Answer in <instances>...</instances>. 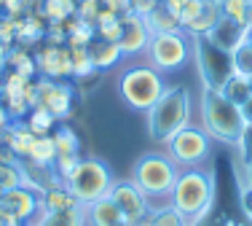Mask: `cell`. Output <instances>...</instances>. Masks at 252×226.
Here are the masks:
<instances>
[{
	"label": "cell",
	"instance_id": "5",
	"mask_svg": "<svg viewBox=\"0 0 252 226\" xmlns=\"http://www.w3.org/2000/svg\"><path fill=\"white\" fill-rule=\"evenodd\" d=\"M166 92L164 75L153 65H131L118 75V94L131 111H151L156 100Z\"/></svg>",
	"mask_w": 252,
	"mask_h": 226
},
{
	"label": "cell",
	"instance_id": "15",
	"mask_svg": "<svg viewBox=\"0 0 252 226\" xmlns=\"http://www.w3.org/2000/svg\"><path fill=\"white\" fill-rule=\"evenodd\" d=\"M250 33H252V25H239V22H233V19L220 16V22L215 25V30L207 35V38L212 40V43H218L220 49H225V51L233 54L236 46H242V43L250 40Z\"/></svg>",
	"mask_w": 252,
	"mask_h": 226
},
{
	"label": "cell",
	"instance_id": "46",
	"mask_svg": "<svg viewBox=\"0 0 252 226\" xmlns=\"http://www.w3.org/2000/svg\"><path fill=\"white\" fill-rule=\"evenodd\" d=\"M25 5H27V14H40L43 0H25Z\"/></svg>",
	"mask_w": 252,
	"mask_h": 226
},
{
	"label": "cell",
	"instance_id": "27",
	"mask_svg": "<svg viewBox=\"0 0 252 226\" xmlns=\"http://www.w3.org/2000/svg\"><path fill=\"white\" fill-rule=\"evenodd\" d=\"M148 27H151L153 35H158V33H180V30H183V25L177 22V16H172L169 11L164 8V3H158L156 11L148 16Z\"/></svg>",
	"mask_w": 252,
	"mask_h": 226
},
{
	"label": "cell",
	"instance_id": "29",
	"mask_svg": "<svg viewBox=\"0 0 252 226\" xmlns=\"http://www.w3.org/2000/svg\"><path fill=\"white\" fill-rule=\"evenodd\" d=\"M51 138H54V146H57V153H81V138L67 124H57Z\"/></svg>",
	"mask_w": 252,
	"mask_h": 226
},
{
	"label": "cell",
	"instance_id": "39",
	"mask_svg": "<svg viewBox=\"0 0 252 226\" xmlns=\"http://www.w3.org/2000/svg\"><path fill=\"white\" fill-rule=\"evenodd\" d=\"M97 38L110 40V43H118V38H121V19H113V22H105V25H97Z\"/></svg>",
	"mask_w": 252,
	"mask_h": 226
},
{
	"label": "cell",
	"instance_id": "14",
	"mask_svg": "<svg viewBox=\"0 0 252 226\" xmlns=\"http://www.w3.org/2000/svg\"><path fill=\"white\" fill-rule=\"evenodd\" d=\"M0 199H3V205L8 207L11 213H14V218L19 224H27L30 218L40 210V194L30 186H19V188H14V191H5V194H0Z\"/></svg>",
	"mask_w": 252,
	"mask_h": 226
},
{
	"label": "cell",
	"instance_id": "3",
	"mask_svg": "<svg viewBox=\"0 0 252 226\" xmlns=\"http://www.w3.org/2000/svg\"><path fill=\"white\" fill-rule=\"evenodd\" d=\"M172 207L177 213H183L185 221L190 226L199 224L209 210H212V202H215V178L212 172L193 167V170H180L175 188L169 194Z\"/></svg>",
	"mask_w": 252,
	"mask_h": 226
},
{
	"label": "cell",
	"instance_id": "19",
	"mask_svg": "<svg viewBox=\"0 0 252 226\" xmlns=\"http://www.w3.org/2000/svg\"><path fill=\"white\" fill-rule=\"evenodd\" d=\"M89 57H92L94 70H107V68H116V65L121 62L124 51H121V46H118V43L94 38L92 43H89Z\"/></svg>",
	"mask_w": 252,
	"mask_h": 226
},
{
	"label": "cell",
	"instance_id": "30",
	"mask_svg": "<svg viewBox=\"0 0 252 226\" xmlns=\"http://www.w3.org/2000/svg\"><path fill=\"white\" fill-rule=\"evenodd\" d=\"M220 14L225 19H233L239 25H250V11H252V0H220Z\"/></svg>",
	"mask_w": 252,
	"mask_h": 226
},
{
	"label": "cell",
	"instance_id": "47",
	"mask_svg": "<svg viewBox=\"0 0 252 226\" xmlns=\"http://www.w3.org/2000/svg\"><path fill=\"white\" fill-rule=\"evenodd\" d=\"M242 113H244V121H247V127H252V94H250V100L242 105Z\"/></svg>",
	"mask_w": 252,
	"mask_h": 226
},
{
	"label": "cell",
	"instance_id": "4",
	"mask_svg": "<svg viewBox=\"0 0 252 226\" xmlns=\"http://www.w3.org/2000/svg\"><path fill=\"white\" fill-rule=\"evenodd\" d=\"M188 124H190V94L183 86H166V92L148 111V138L158 146H166Z\"/></svg>",
	"mask_w": 252,
	"mask_h": 226
},
{
	"label": "cell",
	"instance_id": "44",
	"mask_svg": "<svg viewBox=\"0 0 252 226\" xmlns=\"http://www.w3.org/2000/svg\"><path fill=\"white\" fill-rule=\"evenodd\" d=\"M185 3H188V0H164V8L169 11L172 16H177V22H180V14H183Z\"/></svg>",
	"mask_w": 252,
	"mask_h": 226
},
{
	"label": "cell",
	"instance_id": "12",
	"mask_svg": "<svg viewBox=\"0 0 252 226\" xmlns=\"http://www.w3.org/2000/svg\"><path fill=\"white\" fill-rule=\"evenodd\" d=\"M110 197L118 205L124 221H129L134 226L142 224V221H145V216L151 213V210H148V197L131 181H116V183H113V188H110Z\"/></svg>",
	"mask_w": 252,
	"mask_h": 226
},
{
	"label": "cell",
	"instance_id": "26",
	"mask_svg": "<svg viewBox=\"0 0 252 226\" xmlns=\"http://www.w3.org/2000/svg\"><path fill=\"white\" fill-rule=\"evenodd\" d=\"M64 27H67V46H89L94 38H97V27L81 22L78 16L67 19V22H64Z\"/></svg>",
	"mask_w": 252,
	"mask_h": 226
},
{
	"label": "cell",
	"instance_id": "9",
	"mask_svg": "<svg viewBox=\"0 0 252 226\" xmlns=\"http://www.w3.org/2000/svg\"><path fill=\"white\" fill-rule=\"evenodd\" d=\"M148 65H153L158 73H172L188 65L190 59V38L185 30L180 33H158L148 43Z\"/></svg>",
	"mask_w": 252,
	"mask_h": 226
},
{
	"label": "cell",
	"instance_id": "21",
	"mask_svg": "<svg viewBox=\"0 0 252 226\" xmlns=\"http://www.w3.org/2000/svg\"><path fill=\"white\" fill-rule=\"evenodd\" d=\"M5 68L19 73V75H25V78H38L35 54H30V49H25V46H11L8 57H5Z\"/></svg>",
	"mask_w": 252,
	"mask_h": 226
},
{
	"label": "cell",
	"instance_id": "50",
	"mask_svg": "<svg viewBox=\"0 0 252 226\" xmlns=\"http://www.w3.org/2000/svg\"><path fill=\"white\" fill-rule=\"evenodd\" d=\"M113 226H134V224H129V221H118V224H113Z\"/></svg>",
	"mask_w": 252,
	"mask_h": 226
},
{
	"label": "cell",
	"instance_id": "45",
	"mask_svg": "<svg viewBox=\"0 0 252 226\" xmlns=\"http://www.w3.org/2000/svg\"><path fill=\"white\" fill-rule=\"evenodd\" d=\"M11 113H8V108H5V103H3V97H0V132H3L5 127H11Z\"/></svg>",
	"mask_w": 252,
	"mask_h": 226
},
{
	"label": "cell",
	"instance_id": "53",
	"mask_svg": "<svg viewBox=\"0 0 252 226\" xmlns=\"http://www.w3.org/2000/svg\"><path fill=\"white\" fill-rule=\"evenodd\" d=\"M207 3H220V0H207Z\"/></svg>",
	"mask_w": 252,
	"mask_h": 226
},
{
	"label": "cell",
	"instance_id": "24",
	"mask_svg": "<svg viewBox=\"0 0 252 226\" xmlns=\"http://www.w3.org/2000/svg\"><path fill=\"white\" fill-rule=\"evenodd\" d=\"M54 159H57V146H54L51 135H40V138H35V146H32V151H30L27 162L38 164V167H49L51 170Z\"/></svg>",
	"mask_w": 252,
	"mask_h": 226
},
{
	"label": "cell",
	"instance_id": "16",
	"mask_svg": "<svg viewBox=\"0 0 252 226\" xmlns=\"http://www.w3.org/2000/svg\"><path fill=\"white\" fill-rule=\"evenodd\" d=\"M0 138H3V146L8 148L16 159H30V151H32L38 135L30 132V127L25 121H11V127H5L3 132H0Z\"/></svg>",
	"mask_w": 252,
	"mask_h": 226
},
{
	"label": "cell",
	"instance_id": "58",
	"mask_svg": "<svg viewBox=\"0 0 252 226\" xmlns=\"http://www.w3.org/2000/svg\"><path fill=\"white\" fill-rule=\"evenodd\" d=\"M158 3H164V0H158Z\"/></svg>",
	"mask_w": 252,
	"mask_h": 226
},
{
	"label": "cell",
	"instance_id": "54",
	"mask_svg": "<svg viewBox=\"0 0 252 226\" xmlns=\"http://www.w3.org/2000/svg\"><path fill=\"white\" fill-rule=\"evenodd\" d=\"M250 25H252V11H250Z\"/></svg>",
	"mask_w": 252,
	"mask_h": 226
},
{
	"label": "cell",
	"instance_id": "42",
	"mask_svg": "<svg viewBox=\"0 0 252 226\" xmlns=\"http://www.w3.org/2000/svg\"><path fill=\"white\" fill-rule=\"evenodd\" d=\"M156 5H158V0H131V14H137V16H151L153 11H156Z\"/></svg>",
	"mask_w": 252,
	"mask_h": 226
},
{
	"label": "cell",
	"instance_id": "2",
	"mask_svg": "<svg viewBox=\"0 0 252 226\" xmlns=\"http://www.w3.org/2000/svg\"><path fill=\"white\" fill-rule=\"evenodd\" d=\"M201 129L212 140L239 146L247 135L242 105L231 103L220 89H204L201 92Z\"/></svg>",
	"mask_w": 252,
	"mask_h": 226
},
{
	"label": "cell",
	"instance_id": "33",
	"mask_svg": "<svg viewBox=\"0 0 252 226\" xmlns=\"http://www.w3.org/2000/svg\"><path fill=\"white\" fill-rule=\"evenodd\" d=\"M81 153H57V159H54L51 164V172L54 178H57L59 183H67V178L75 172V167L81 164Z\"/></svg>",
	"mask_w": 252,
	"mask_h": 226
},
{
	"label": "cell",
	"instance_id": "31",
	"mask_svg": "<svg viewBox=\"0 0 252 226\" xmlns=\"http://www.w3.org/2000/svg\"><path fill=\"white\" fill-rule=\"evenodd\" d=\"M25 186V170H22V162L16 164H5L0 162V194L14 191V188Z\"/></svg>",
	"mask_w": 252,
	"mask_h": 226
},
{
	"label": "cell",
	"instance_id": "32",
	"mask_svg": "<svg viewBox=\"0 0 252 226\" xmlns=\"http://www.w3.org/2000/svg\"><path fill=\"white\" fill-rule=\"evenodd\" d=\"M70 59H73V78H89L97 73L89 57V46H70Z\"/></svg>",
	"mask_w": 252,
	"mask_h": 226
},
{
	"label": "cell",
	"instance_id": "1",
	"mask_svg": "<svg viewBox=\"0 0 252 226\" xmlns=\"http://www.w3.org/2000/svg\"><path fill=\"white\" fill-rule=\"evenodd\" d=\"M177 175H180V167L169 159V153L148 151L134 162L129 181L148 197V210L158 213V210L172 205L169 194L175 188Z\"/></svg>",
	"mask_w": 252,
	"mask_h": 226
},
{
	"label": "cell",
	"instance_id": "20",
	"mask_svg": "<svg viewBox=\"0 0 252 226\" xmlns=\"http://www.w3.org/2000/svg\"><path fill=\"white\" fill-rule=\"evenodd\" d=\"M40 205H43L46 213H64V210H73V207H81L64 183H57V186L46 188L40 194Z\"/></svg>",
	"mask_w": 252,
	"mask_h": 226
},
{
	"label": "cell",
	"instance_id": "38",
	"mask_svg": "<svg viewBox=\"0 0 252 226\" xmlns=\"http://www.w3.org/2000/svg\"><path fill=\"white\" fill-rule=\"evenodd\" d=\"M0 43H5L11 49V46L16 43V19H11V16H0Z\"/></svg>",
	"mask_w": 252,
	"mask_h": 226
},
{
	"label": "cell",
	"instance_id": "56",
	"mask_svg": "<svg viewBox=\"0 0 252 226\" xmlns=\"http://www.w3.org/2000/svg\"><path fill=\"white\" fill-rule=\"evenodd\" d=\"M250 86H252V75H250Z\"/></svg>",
	"mask_w": 252,
	"mask_h": 226
},
{
	"label": "cell",
	"instance_id": "13",
	"mask_svg": "<svg viewBox=\"0 0 252 226\" xmlns=\"http://www.w3.org/2000/svg\"><path fill=\"white\" fill-rule=\"evenodd\" d=\"M153 33L148 27L145 16L137 14H124L121 16V38H118V46H121L124 57H140L148 51V43H151Z\"/></svg>",
	"mask_w": 252,
	"mask_h": 226
},
{
	"label": "cell",
	"instance_id": "34",
	"mask_svg": "<svg viewBox=\"0 0 252 226\" xmlns=\"http://www.w3.org/2000/svg\"><path fill=\"white\" fill-rule=\"evenodd\" d=\"M38 226H86L83 207H73V210H64V213H46V218Z\"/></svg>",
	"mask_w": 252,
	"mask_h": 226
},
{
	"label": "cell",
	"instance_id": "35",
	"mask_svg": "<svg viewBox=\"0 0 252 226\" xmlns=\"http://www.w3.org/2000/svg\"><path fill=\"white\" fill-rule=\"evenodd\" d=\"M233 73L252 75V43L250 40L233 49Z\"/></svg>",
	"mask_w": 252,
	"mask_h": 226
},
{
	"label": "cell",
	"instance_id": "23",
	"mask_svg": "<svg viewBox=\"0 0 252 226\" xmlns=\"http://www.w3.org/2000/svg\"><path fill=\"white\" fill-rule=\"evenodd\" d=\"M25 124L30 127V132H35L40 138V135H51L54 129H57V118H54V113L51 111H46L43 105H35L32 111L27 113V118H25Z\"/></svg>",
	"mask_w": 252,
	"mask_h": 226
},
{
	"label": "cell",
	"instance_id": "52",
	"mask_svg": "<svg viewBox=\"0 0 252 226\" xmlns=\"http://www.w3.org/2000/svg\"><path fill=\"white\" fill-rule=\"evenodd\" d=\"M3 148H5V146H3V138H0V151H3Z\"/></svg>",
	"mask_w": 252,
	"mask_h": 226
},
{
	"label": "cell",
	"instance_id": "36",
	"mask_svg": "<svg viewBox=\"0 0 252 226\" xmlns=\"http://www.w3.org/2000/svg\"><path fill=\"white\" fill-rule=\"evenodd\" d=\"M99 11H102V0H81V3H78L75 16L81 22H86V25H97Z\"/></svg>",
	"mask_w": 252,
	"mask_h": 226
},
{
	"label": "cell",
	"instance_id": "10",
	"mask_svg": "<svg viewBox=\"0 0 252 226\" xmlns=\"http://www.w3.org/2000/svg\"><path fill=\"white\" fill-rule=\"evenodd\" d=\"M38 84V105L54 113L59 124L73 116V86L67 81H51V78H35Z\"/></svg>",
	"mask_w": 252,
	"mask_h": 226
},
{
	"label": "cell",
	"instance_id": "6",
	"mask_svg": "<svg viewBox=\"0 0 252 226\" xmlns=\"http://www.w3.org/2000/svg\"><path fill=\"white\" fill-rule=\"evenodd\" d=\"M116 183V175H113L110 164H105L102 159H81V164L75 167V172L67 178L64 186L70 188V194L78 199V205H89V202H97L102 197H107Z\"/></svg>",
	"mask_w": 252,
	"mask_h": 226
},
{
	"label": "cell",
	"instance_id": "49",
	"mask_svg": "<svg viewBox=\"0 0 252 226\" xmlns=\"http://www.w3.org/2000/svg\"><path fill=\"white\" fill-rule=\"evenodd\" d=\"M3 75H5V65H0V84H3Z\"/></svg>",
	"mask_w": 252,
	"mask_h": 226
},
{
	"label": "cell",
	"instance_id": "37",
	"mask_svg": "<svg viewBox=\"0 0 252 226\" xmlns=\"http://www.w3.org/2000/svg\"><path fill=\"white\" fill-rule=\"evenodd\" d=\"M43 40L46 43H54V46H67V27H64V22H49Z\"/></svg>",
	"mask_w": 252,
	"mask_h": 226
},
{
	"label": "cell",
	"instance_id": "41",
	"mask_svg": "<svg viewBox=\"0 0 252 226\" xmlns=\"http://www.w3.org/2000/svg\"><path fill=\"white\" fill-rule=\"evenodd\" d=\"M3 14L11 16V19H19V16L27 14L25 0H3Z\"/></svg>",
	"mask_w": 252,
	"mask_h": 226
},
{
	"label": "cell",
	"instance_id": "43",
	"mask_svg": "<svg viewBox=\"0 0 252 226\" xmlns=\"http://www.w3.org/2000/svg\"><path fill=\"white\" fill-rule=\"evenodd\" d=\"M102 5L110 8L113 14H118V16H124V14L131 11V0H102Z\"/></svg>",
	"mask_w": 252,
	"mask_h": 226
},
{
	"label": "cell",
	"instance_id": "51",
	"mask_svg": "<svg viewBox=\"0 0 252 226\" xmlns=\"http://www.w3.org/2000/svg\"><path fill=\"white\" fill-rule=\"evenodd\" d=\"M0 16H3V0H0Z\"/></svg>",
	"mask_w": 252,
	"mask_h": 226
},
{
	"label": "cell",
	"instance_id": "11",
	"mask_svg": "<svg viewBox=\"0 0 252 226\" xmlns=\"http://www.w3.org/2000/svg\"><path fill=\"white\" fill-rule=\"evenodd\" d=\"M35 68L40 78L51 81H67L73 78V59H70V46H54L46 43L35 54Z\"/></svg>",
	"mask_w": 252,
	"mask_h": 226
},
{
	"label": "cell",
	"instance_id": "55",
	"mask_svg": "<svg viewBox=\"0 0 252 226\" xmlns=\"http://www.w3.org/2000/svg\"><path fill=\"white\" fill-rule=\"evenodd\" d=\"M250 43H252V33H250Z\"/></svg>",
	"mask_w": 252,
	"mask_h": 226
},
{
	"label": "cell",
	"instance_id": "18",
	"mask_svg": "<svg viewBox=\"0 0 252 226\" xmlns=\"http://www.w3.org/2000/svg\"><path fill=\"white\" fill-rule=\"evenodd\" d=\"M46 25L43 14H25L16 19V43L19 46H35L46 38Z\"/></svg>",
	"mask_w": 252,
	"mask_h": 226
},
{
	"label": "cell",
	"instance_id": "22",
	"mask_svg": "<svg viewBox=\"0 0 252 226\" xmlns=\"http://www.w3.org/2000/svg\"><path fill=\"white\" fill-rule=\"evenodd\" d=\"M220 16H223V14H220V5L218 3H207L201 14L196 16L188 27H185V33L193 35V38H199V35H209L215 30V25L220 22Z\"/></svg>",
	"mask_w": 252,
	"mask_h": 226
},
{
	"label": "cell",
	"instance_id": "17",
	"mask_svg": "<svg viewBox=\"0 0 252 226\" xmlns=\"http://www.w3.org/2000/svg\"><path fill=\"white\" fill-rule=\"evenodd\" d=\"M83 221H86V226H113L124 221V216L118 210V205L113 202V197L107 194V197H102L97 202L83 205Z\"/></svg>",
	"mask_w": 252,
	"mask_h": 226
},
{
	"label": "cell",
	"instance_id": "25",
	"mask_svg": "<svg viewBox=\"0 0 252 226\" xmlns=\"http://www.w3.org/2000/svg\"><path fill=\"white\" fill-rule=\"evenodd\" d=\"M75 11H78L75 0H43L40 14H43L46 22H67L75 16Z\"/></svg>",
	"mask_w": 252,
	"mask_h": 226
},
{
	"label": "cell",
	"instance_id": "8",
	"mask_svg": "<svg viewBox=\"0 0 252 226\" xmlns=\"http://www.w3.org/2000/svg\"><path fill=\"white\" fill-rule=\"evenodd\" d=\"M209 148H212V138L204 132L201 127H183L180 132L166 143V153L177 164L180 170H193L209 162Z\"/></svg>",
	"mask_w": 252,
	"mask_h": 226
},
{
	"label": "cell",
	"instance_id": "28",
	"mask_svg": "<svg viewBox=\"0 0 252 226\" xmlns=\"http://www.w3.org/2000/svg\"><path fill=\"white\" fill-rule=\"evenodd\" d=\"M220 92L225 94L231 103H236V105H244L250 100V94H252V86H250V75H239V73H233L231 78L225 81V86L220 89Z\"/></svg>",
	"mask_w": 252,
	"mask_h": 226
},
{
	"label": "cell",
	"instance_id": "40",
	"mask_svg": "<svg viewBox=\"0 0 252 226\" xmlns=\"http://www.w3.org/2000/svg\"><path fill=\"white\" fill-rule=\"evenodd\" d=\"M204 5H207V0H188L185 3V8H183V14H180V25H183V30L190 25V22L196 19V16L204 11Z\"/></svg>",
	"mask_w": 252,
	"mask_h": 226
},
{
	"label": "cell",
	"instance_id": "57",
	"mask_svg": "<svg viewBox=\"0 0 252 226\" xmlns=\"http://www.w3.org/2000/svg\"><path fill=\"white\" fill-rule=\"evenodd\" d=\"M75 3H81V0H75Z\"/></svg>",
	"mask_w": 252,
	"mask_h": 226
},
{
	"label": "cell",
	"instance_id": "7",
	"mask_svg": "<svg viewBox=\"0 0 252 226\" xmlns=\"http://www.w3.org/2000/svg\"><path fill=\"white\" fill-rule=\"evenodd\" d=\"M193 57L199 65L204 89H223L225 81L233 75V54L220 49L218 43H212L207 35L193 38Z\"/></svg>",
	"mask_w": 252,
	"mask_h": 226
},
{
	"label": "cell",
	"instance_id": "48",
	"mask_svg": "<svg viewBox=\"0 0 252 226\" xmlns=\"http://www.w3.org/2000/svg\"><path fill=\"white\" fill-rule=\"evenodd\" d=\"M8 46H5V43H0V65H5V57H8Z\"/></svg>",
	"mask_w": 252,
	"mask_h": 226
}]
</instances>
